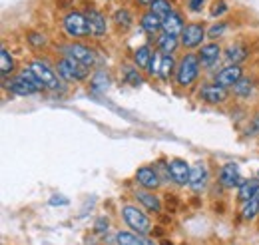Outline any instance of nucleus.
Returning <instances> with one entry per match:
<instances>
[{
  "label": "nucleus",
  "mask_w": 259,
  "mask_h": 245,
  "mask_svg": "<svg viewBox=\"0 0 259 245\" xmlns=\"http://www.w3.org/2000/svg\"><path fill=\"white\" fill-rule=\"evenodd\" d=\"M122 217H124L126 225H128L134 233H138V235H148V233L152 231V221H150V217L144 214L138 206H130V203L124 206V208H122Z\"/></svg>",
  "instance_id": "1"
},
{
  "label": "nucleus",
  "mask_w": 259,
  "mask_h": 245,
  "mask_svg": "<svg viewBox=\"0 0 259 245\" xmlns=\"http://www.w3.org/2000/svg\"><path fill=\"white\" fill-rule=\"evenodd\" d=\"M199 56H195V54H186L180 64H178V68H176V80H178V84L180 86H184V88H188V86H192L195 80H197V74H199Z\"/></svg>",
  "instance_id": "2"
},
{
  "label": "nucleus",
  "mask_w": 259,
  "mask_h": 245,
  "mask_svg": "<svg viewBox=\"0 0 259 245\" xmlns=\"http://www.w3.org/2000/svg\"><path fill=\"white\" fill-rule=\"evenodd\" d=\"M62 24H64V30L70 38H84V36H90V28H88L86 12L70 10V12L64 16Z\"/></svg>",
  "instance_id": "3"
},
{
  "label": "nucleus",
  "mask_w": 259,
  "mask_h": 245,
  "mask_svg": "<svg viewBox=\"0 0 259 245\" xmlns=\"http://www.w3.org/2000/svg\"><path fill=\"white\" fill-rule=\"evenodd\" d=\"M58 74L64 78L66 82H80L88 76V66L76 62L70 56H64L62 60H58Z\"/></svg>",
  "instance_id": "4"
},
{
  "label": "nucleus",
  "mask_w": 259,
  "mask_h": 245,
  "mask_svg": "<svg viewBox=\"0 0 259 245\" xmlns=\"http://www.w3.org/2000/svg\"><path fill=\"white\" fill-rule=\"evenodd\" d=\"M205 28L203 24L199 22H190L184 26V32L180 34V40H182V46L188 48V50H194L197 46H203V38H205Z\"/></svg>",
  "instance_id": "5"
},
{
  "label": "nucleus",
  "mask_w": 259,
  "mask_h": 245,
  "mask_svg": "<svg viewBox=\"0 0 259 245\" xmlns=\"http://www.w3.org/2000/svg\"><path fill=\"white\" fill-rule=\"evenodd\" d=\"M64 54L70 56V58H74L76 62H80V64H84V66H88V68L94 66V62H96L94 50L90 46L82 44V42H72V44L64 46Z\"/></svg>",
  "instance_id": "6"
},
{
  "label": "nucleus",
  "mask_w": 259,
  "mask_h": 245,
  "mask_svg": "<svg viewBox=\"0 0 259 245\" xmlns=\"http://www.w3.org/2000/svg\"><path fill=\"white\" fill-rule=\"evenodd\" d=\"M30 70L38 76V80H40L48 90H58V88H60V80H58V76H56L54 70H52L50 66H46L44 62L34 60L32 64H30Z\"/></svg>",
  "instance_id": "7"
},
{
  "label": "nucleus",
  "mask_w": 259,
  "mask_h": 245,
  "mask_svg": "<svg viewBox=\"0 0 259 245\" xmlns=\"http://www.w3.org/2000/svg\"><path fill=\"white\" fill-rule=\"evenodd\" d=\"M167 168H169V178L171 182L178 185H188L190 184V164L186 159H180V157H174L167 161Z\"/></svg>",
  "instance_id": "8"
},
{
  "label": "nucleus",
  "mask_w": 259,
  "mask_h": 245,
  "mask_svg": "<svg viewBox=\"0 0 259 245\" xmlns=\"http://www.w3.org/2000/svg\"><path fill=\"white\" fill-rule=\"evenodd\" d=\"M243 78V68L239 64H229L226 68H222L218 74H215V84L224 86V88H233L239 80Z\"/></svg>",
  "instance_id": "9"
},
{
  "label": "nucleus",
  "mask_w": 259,
  "mask_h": 245,
  "mask_svg": "<svg viewBox=\"0 0 259 245\" xmlns=\"http://www.w3.org/2000/svg\"><path fill=\"white\" fill-rule=\"evenodd\" d=\"M86 18H88L90 36H96V38L106 36V30H108V20H106V16H104L98 8L90 6V8L86 10Z\"/></svg>",
  "instance_id": "10"
},
{
  "label": "nucleus",
  "mask_w": 259,
  "mask_h": 245,
  "mask_svg": "<svg viewBox=\"0 0 259 245\" xmlns=\"http://www.w3.org/2000/svg\"><path fill=\"white\" fill-rule=\"evenodd\" d=\"M220 184L222 187H226V189H233V187H239V185L243 184L245 180H243V176L239 174V166L237 164H226L224 168H222V172H220Z\"/></svg>",
  "instance_id": "11"
},
{
  "label": "nucleus",
  "mask_w": 259,
  "mask_h": 245,
  "mask_svg": "<svg viewBox=\"0 0 259 245\" xmlns=\"http://www.w3.org/2000/svg\"><path fill=\"white\" fill-rule=\"evenodd\" d=\"M136 182L142 185L144 189H158L162 185V178L158 174L156 168L152 166H142L138 172H136Z\"/></svg>",
  "instance_id": "12"
},
{
  "label": "nucleus",
  "mask_w": 259,
  "mask_h": 245,
  "mask_svg": "<svg viewBox=\"0 0 259 245\" xmlns=\"http://www.w3.org/2000/svg\"><path fill=\"white\" fill-rule=\"evenodd\" d=\"M199 98L203 102H207V104H224L227 100V88L215 84V82L213 84H205L199 90Z\"/></svg>",
  "instance_id": "13"
},
{
  "label": "nucleus",
  "mask_w": 259,
  "mask_h": 245,
  "mask_svg": "<svg viewBox=\"0 0 259 245\" xmlns=\"http://www.w3.org/2000/svg\"><path fill=\"white\" fill-rule=\"evenodd\" d=\"M222 58V48L220 44L215 42H209V44H203L201 50H199V64L203 68H213Z\"/></svg>",
  "instance_id": "14"
},
{
  "label": "nucleus",
  "mask_w": 259,
  "mask_h": 245,
  "mask_svg": "<svg viewBox=\"0 0 259 245\" xmlns=\"http://www.w3.org/2000/svg\"><path fill=\"white\" fill-rule=\"evenodd\" d=\"M207 178H209L207 166L203 161H195L194 166H192V172H190V184L188 185L194 191H201L205 187V184H207Z\"/></svg>",
  "instance_id": "15"
},
{
  "label": "nucleus",
  "mask_w": 259,
  "mask_h": 245,
  "mask_svg": "<svg viewBox=\"0 0 259 245\" xmlns=\"http://www.w3.org/2000/svg\"><path fill=\"white\" fill-rule=\"evenodd\" d=\"M134 197H136V201L142 203L146 210L156 212V214L162 212V201H160V197H158L156 193H152V189H138V191L134 193Z\"/></svg>",
  "instance_id": "16"
},
{
  "label": "nucleus",
  "mask_w": 259,
  "mask_h": 245,
  "mask_svg": "<svg viewBox=\"0 0 259 245\" xmlns=\"http://www.w3.org/2000/svg\"><path fill=\"white\" fill-rule=\"evenodd\" d=\"M6 88H8L12 94H16V96H32V94L40 92L32 82H28L26 78H22L20 74H18L16 78H12L10 84H6Z\"/></svg>",
  "instance_id": "17"
},
{
  "label": "nucleus",
  "mask_w": 259,
  "mask_h": 245,
  "mask_svg": "<svg viewBox=\"0 0 259 245\" xmlns=\"http://www.w3.org/2000/svg\"><path fill=\"white\" fill-rule=\"evenodd\" d=\"M182 44L180 36H174V34H167V32H162L158 36V52H162L163 56L167 54H174L178 50V46Z\"/></svg>",
  "instance_id": "18"
},
{
  "label": "nucleus",
  "mask_w": 259,
  "mask_h": 245,
  "mask_svg": "<svg viewBox=\"0 0 259 245\" xmlns=\"http://www.w3.org/2000/svg\"><path fill=\"white\" fill-rule=\"evenodd\" d=\"M140 24H142L144 32H148V34H158V32L163 28V18H160L158 14H154L152 10H148V12L142 14Z\"/></svg>",
  "instance_id": "19"
},
{
  "label": "nucleus",
  "mask_w": 259,
  "mask_h": 245,
  "mask_svg": "<svg viewBox=\"0 0 259 245\" xmlns=\"http://www.w3.org/2000/svg\"><path fill=\"white\" fill-rule=\"evenodd\" d=\"M184 26H186V22H184L182 14L174 10V12L169 14V16H165V18H163V28H162V32L174 34V36H180V34L184 32Z\"/></svg>",
  "instance_id": "20"
},
{
  "label": "nucleus",
  "mask_w": 259,
  "mask_h": 245,
  "mask_svg": "<svg viewBox=\"0 0 259 245\" xmlns=\"http://www.w3.org/2000/svg\"><path fill=\"white\" fill-rule=\"evenodd\" d=\"M257 193H259V178H249V180H245L243 184L237 187L239 201H247V199H251Z\"/></svg>",
  "instance_id": "21"
},
{
  "label": "nucleus",
  "mask_w": 259,
  "mask_h": 245,
  "mask_svg": "<svg viewBox=\"0 0 259 245\" xmlns=\"http://www.w3.org/2000/svg\"><path fill=\"white\" fill-rule=\"evenodd\" d=\"M152 54H154V52L150 50V46H140V48H136V52H134V62H136V66L148 70L150 60H152Z\"/></svg>",
  "instance_id": "22"
},
{
  "label": "nucleus",
  "mask_w": 259,
  "mask_h": 245,
  "mask_svg": "<svg viewBox=\"0 0 259 245\" xmlns=\"http://www.w3.org/2000/svg\"><path fill=\"white\" fill-rule=\"evenodd\" d=\"M257 214H259V193L253 195L251 199L243 201V208H241V217L247 219V221H251Z\"/></svg>",
  "instance_id": "23"
},
{
  "label": "nucleus",
  "mask_w": 259,
  "mask_h": 245,
  "mask_svg": "<svg viewBox=\"0 0 259 245\" xmlns=\"http://www.w3.org/2000/svg\"><path fill=\"white\" fill-rule=\"evenodd\" d=\"M226 58L231 64H241V62L247 58V50L243 46H239V44H231L226 50Z\"/></svg>",
  "instance_id": "24"
},
{
  "label": "nucleus",
  "mask_w": 259,
  "mask_h": 245,
  "mask_svg": "<svg viewBox=\"0 0 259 245\" xmlns=\"http://www.w3.org/2000/svg\"><path fill=\"white\" fill-rule=\"evenodd\" d=\"M116 243L118 245H146V239H142L138 233L134 231H120L116 235Z\"/></svg>",
  "instance_id": "25"
},
{
  "label": "nucleus",
  "mask_w": 259,
  "mask_h": 245,
  "mask_svg": "<svg viewBox=\"0 0 259 245\" xmlns=\"http://www.w3.org/2000/svg\"><path fill=\"white\" fill-rule=\"evenodd\" d=\"M90 86H92L94 92H100V94L106 92V90L110 88V76H108L106 72H96V74L92 76Z\"/></svg>",
  "instance_id": "26"
},
{
  "label": "nucleus",
  "mask_w": 259,
  "mask_h": 245,
  "mask_svg": "<svg viewBox=\"0 0 259 245\" xmlns=\"http://www.w3.org/2000/svg\"><path fill=\"white\" fill-rule=\"evenodd\" d=\"M0 72H2L4 78L14 72V58L10 56L8 48H2V50H0Z\"/></svg>",
  "instance_id": "27"
},
{
  "label": "nucleus",
  "mask_w": 259,
  "mask_h": 245,
  "mask_svg": "<svg viewBox=\"0 0 259 245\" xmlns=\"http://www.w3.org/2000/svg\"><path fill=\"white\" fill-rule=\"evenodd\" d=\"M114 22H116V26L118 28H122V30H128L130 26H132V22H134V18H132V12L126 10V8H120V10H116V14H114Z\"/></svg>",
  "instance_id": "28"
},
{
  "label": "nucleus",
  "mask_w": 259,
  "mask_h": 245,
  "mask_svg": "<svg viewBox=\"0 0 259 245\" xmlns=\"http://www.w3.org/2000/svg\"><path fill=\"white\" fill-rule=\"evenodd\" d=\"M150 10H152L154 14H158L160 18H165V16H169V14L174 12V8H171L169 0H156V2H152Z\"/></svg>",
  "instance_id": "29"
},
{
  "label": "nucleus",
  "mask_w": 259,
  "mask_h": 245,
  "mask_svg": "<svg viewBox=\"0 0 259 245\" xmlns=\"http://www.w3.org/2000/svg\"><path fill=\"white\" fill-rule=\"evenodd\" d=\"M251 90H253V84H251V80H247V78H241V80L233 86V94L239 96V98H249Z\"/></svg>",
  "instance_id": "30"
},
{
  "label": "nucleus",
  "mask_w": 259,
  "mask_h": 245,
  "mask_svg": "<svg viewBox=\"0 0 259 245\" xmlns=\"http://www.w3.org/2000/svg\"><path fill=\"white\" fill-rule=\"evenodd\" d=\"M174 68H178V64H176V60H174V56H171V54L163 56V58H162V68H160V78H162V80H167V78L171 76Z\"/></svg>",
  "instance_id": "31"
},
{
  "label": "nucleus",
  "mask_w": 259,
  "mask_h": 245,
  "mask_svg": "<svg viewBox=\"0 0 259 245\" xmlns=\"http://www.w3.org/2000/svg\"><path fill=\"white\" fill-rule=\"evenodd\" d=\"M162 52H154L152 54V60H150V66H148V74L150 76H160V68H162Z\"/></svg>",
  "instance_id": "32"
},
{
  "label": "nucleus",
  "mask_w": 259,
  "mask_h": 245,
  "mask_svg": "<svg viewBox=\"0 0 259 245\" xmlns=\"http://www.w3.org/2000/svg\"><path fill=\"white\" fill-rule=\"evenodd\" d=\"M28 42L34 48H42V46H46L48 40H46V36L42 32H28Z\"/></svg>",
  "instance_id": "33"
},
{
  "label": "nucleus",
  "mask_w": 259,
  "mask_h": 245,
  "mask_svg": "<svg viewBox=\"0 0 259 245\" xmlns=\"http://www.w3.org/2000/svg\"><path fill=\"white\" fill-rule=\"evenodd\" d=\"M227 30V24L226 22H218V24H213L209 30H207V36L211 38V40H215V38H220V36H224V32Z\"/></svg>",
  "instance_id": "34"
},
{
  "label": "nucleus",
  "mask_w": 259,
  "mask_h": 245,
  "mask_svg": "<svg viewBox=\"0 0 259 245\" xmlns=\"http://www.w3.org/2000/svg\"><path fill=\"white\" fill-rule=\"evenodd\" d=\"M226 12H227L226 0H215L213 6H211V18H218V16H222V14H226Z\"/></svg>",
  "instance_id": "35"
},
{
  "label": "nucleus",
  "mask_w": 259,
  "mask_h": 245,
  "mask_svg": "<svg viewBox=\"0 0 259 245\" xmlns=\"http://www.w3.org/2000/svg\"><path fill=\"white\" fill-rule=\"evenodd\" d=\"M126 80H128L132 86H140L142 84V78H140V74H138L136 68H128L126 70Z\"/></svg>",
  "instance_id": "36"
},
{
  "label": "nucleus",
  "mask_w": 259,
  "mask_h": 245,
  "mask_svg": "<svg viewBox=\"0 0 259 245\" xmlns=\"http://www.w3.org/2000/svg\"><path fill=\"white\" fill-rule=\"evenodd\" d=\"M257 134H259V114L257 116H253V120H251V124H249L245 136H257Z\"/></svg>",
  "instance_id": "37"
},
{
  "label": "nucleus",
  "mask_w": 259,
  "mask_h": 245,
  "mask_svg": "<svg viewBox=\"0 0 259 245\" xmlns=\"http://www.w3.org/2000/svg\"><path fill=\"white\" fill-rule=\"evenodd\" d=\"M165 208H167V212H178V197L176 195H165Z\"/></svg>",
  "instance_id": "38"
},
{
  "label": "nucleus",
  "mask_w": 259,
  "mask_h": 245,
  "mask_svg": "<svg viewBox=\"0 0 259 245\" xmlns=\"http://www.w3.org/2000/svg\"><path fill=\"white\" fill-rule=\"evenodd\" d=\"M203 4H205V0H188V8L192 12H201Z\"/></svg>",
  "instance_id": "39"
},
{
  "label": "nucleus",
  "mask_w": 259,
  "mask_h": 245,
  "mask_svg": "<svg viewBox=\"0 0 259 245\" xmlns=\"http://www.w3.org/2000/svg\"><path fill=\"white\" fill-rule=\"evenodd\" d=\"M108 227H110V221H108L106 217H100V219H96V231H98V233L108 231Z\"/></svg>",
  "instance_id": "40"
},
{
  "label": "nucleus",
  "mask_w": 259,
  "mask_h": 245,
  "mask_svg": "<svg viewBox=\"0 0 259 245\" xmlns=\"http://www.w3.org/2000/svg\"><path fill=\"white\" fill-rule=\"evenodd\" d=\"M50 203H52V206H66L68 199H66V197H56V195H54V197L50 199Z\"/></svg>",
  "instance_id": "41"
},
{
  "label": "nucleus",
  "mask_w": 259,
  "mask_h": 245,
  "mask_svg": "<svg viewBox=\"0 0 259 245\" xmlns=\"http://www.w3.org/2000/svg\"><path fill=\"white\" fill-rule=\"evenodd\" d=\"M72 2H74V0H56V4H58L60 8H70Z\"/></svg>",
  "instance_id": "42"
},
{
  "label": "nucleus",
  "mask_w": 259,
  "mask_h": 245,
  "mask_svg": "<svg viewBox=\"0 0 259 245\" xmlns=\"http://www.w3.org/2000/svg\"><path fill=\"white\" fill-rule=\"evenodd\" d=\"M152 2H156V0H138V4H142V6H152Z\"/></svg>",
  "instance_id": "43"
},
{
  "label": "nucleus",
  "mask_w": 259,
  "mask_h": 245,
  "mask_svg": "<svg viewBox=\"0 0 259 245\" xmlns=\"http://www.w3.org/2000/svg\"><path fill=\"white\" fill-rule=\"evenodd\" d=\"M160 245H174V243H171L169 239H162V241H160Z\"/></svg>",
  "instance_id": "44"
},
{
  "label": "nucleus",
  "mask_w": 259,
  "mask_h": 245,
  "mask_svg": "<svg viewBox=\"0 0 259 245\" xmlns=\"http://www.w3.org/2000/svg\"><path fill=\"white\" fill-rule=\"evenodd\" d=\"M257 178H259V172H257Z\"/></svg>",
  "instance_id": "45"
}]
</instances>
